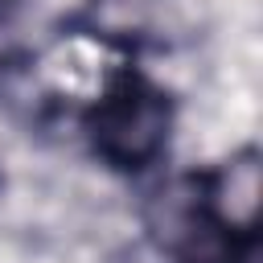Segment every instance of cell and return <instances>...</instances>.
Wrapping results in <instances>:
<instances>
[{"label": "cell", "mask_w": 263, "mask_h": 263, "mask_svg": "<svg viewBox=\"0 0 263 263\" xmlns=\"http://www.w3.org/2000/svg\"><path fill=\"white\" fill-rule=\"evenodd\" d=\"M259 205H263V160L255 148L230 152L222 164H214L201 177L197 214L214 234H222L230 247H242L259 230Z\"/></svg>", "instance_id": "7a4b0ae2"}, {"label": "cell", "mask_w": 263, "mask_h": 263, "mask_svg": "<svg viewBox=\"0 0 263 263\" xmlns=\"http://www.w3.org/2000/svg\"><path fill=\"white\" fill-rule=\"evenodd\" d=\"M86 140L107 168L148 173L173 140V103L140 70L115 74L86 111Z\"/></svg>", "instance_id": "6da1fadb"}]
</instances>
